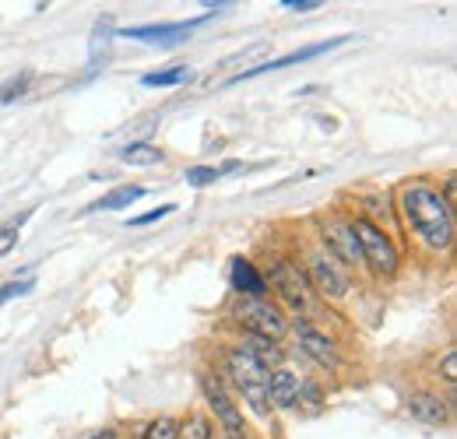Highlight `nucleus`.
Instances as JSON below:
<instances>
[{
    "mask_svg": "<svg viewBox=\"0 0 457 439\" xmlns=\"http://www.w3.org/2000/svg\"><path fill=\"white\" fill-rule=\"evenodd\" d=\"M176 439H212V422L201 418V415H194V418H187V422L176 429Z\"/></svg>",
    "mask_w": 457,
    "mask_h": 439,
    "instance_id": "20",
    "label": "nucleus"
},
{
    "mask_svg": "<svg viewBox=\"0 0 457 439\" xmlns=\"http://www.w3.org/2000/svg\"><path fill=\"white\" fill-rule=\"evenodd\" d=\"M145 197V186H116L110 194H103L88 211H120V208H130Z\"/></svg>",
    "mask_w": 457,
    "mask_h": 439,
    "instance_id": "15",
    "label": "nucleus"
},
{
    "mask_svg": "<svg viewBox=\"0 0 457 439\" xmlns=\"http://www.w3.org/2000/svg\"><path fill=\"white\" fill-rule=\"evenodd\" d=\"M222 176V169H208V165H197V169H187V183L190 186H208Z\"/></svg>",
    "mask_w": 457,
    "mask_h": 439,
    "instance_id": "22",
    "label": "nucleus"
},
{
    "mask_svg": "<svg viewBox=\"0 0 457 439\" xmlns=\"http://www.w3.org/2000/svg\"><path fill=\"white\" fill-rule=\"evenodd\" d=\"M204 18H190V21H162V25H134V29H123L120 36L123 39H137V43H148V46H176V43H187L190 29H197Z\"/></svg>",
    "mask_w": 457,
    "mask_h": 439,
    "instance_id": "11",
    "label": "nucleus"
},
{
    "mask_svg": "<svg viewBox=\"0 0 457 439\" xmlns=\"http://www.w3.org/2000/svg\"><path fill=\"white\" fill-rule=\"evenodd\" d=\"M306 281H310V288H313L317 295H324V299H345L348 288H352L348 271H345L335 257H328L324 250H317V253L306 257Z\"/></svg>",
    "mask_w": 457,
    "mask_h": 439,
    "instance_id": "6",
    "label": "nucleus"
},
{
    "mask_svg": "<svg viewBox=\"0 0 457 439\" xmlns=\"http://www.w3.org/2000/svg\"><path fill=\"white\" fill-rule=\"evenodd\" d=\"M352 232H355V243H359V261L373 271V275H398L401 268V253L398 246L391 243V236L370 219H352Z\"/></svg>",
    "mask_w": 457,
    "mask_h": 439,
    "instance_id": "2",
    "label": "nucleus"
},
{
    "mask_svg": "<svg viewBox=\"0 0 457 439\" xmlns=\"http://www.w3.org/2000/svg\"><path fill=\"white\" fill-rule=\"evenodd\" d=\"M236 320L246 327L250 337H268V341H278L288 330L282 306H275L271 299H239Z\"/></svg>",
    "mask_w": 457,
    "mask_h": 439,
    "instance_id": "5",
    "label": "nucleus"
},
{
    "mask_svg": "<svg viewBox=\"0 0 457 439\" xmlns=\"http://www.w3.org/2000/svg\"><path fill=\"white\" fill-rule=\"evenodd\" d=\"M176 211V204H162V208H155V211H148V215H137V219H130V225H152V221L166 219Z\"/></svg>",
    "mask_w": 457,
    "mask_h": 439,
    "instance_id": "25",
    "label": "nucleus"
},
{
    "mask_svg": "<svg viewBox=\"0 0 457 439\" xmlns=\"http://www.w3.org/2000/svg\"><path fill=\"white\" fill-rule=\"evenodd\" d=\"M264 281L278 292V299L286 302L288 310H295V313H310L313 310V288L306 281V271L295 261H286V257L275 261L271 271L264 275Z\"/></svg>",
    "mask_w": 457,
    "mask_h": 439,
    "instance_id": "4",
    "label": "nucleus"
},
{
    "mask_svg": "<svg viewBox=\"0 0 457 439\" xmlns=\"http://www.w3.org/2000/svg\"><path fill=\"white\" fill-rule=\"evenodd\" d=\"M226 366H228L232 384L239 386V393H243V401H246L257 415H268V369H264L243 344L228 348Z\"/></svg>",
    "mask_w": 457,
    "mask_h": 439,
    "instance_id": "3",
    "label": "nucleus"
},
{
    "mask_svg": "<svg viewBox=\"0 0 457 439\" xmlns=\"http://www.w3.org/2000/svg\"><path fill=\"white\" fill-rule=\"evenodd\" d=\"M454 366H457V352H447V355H444V362H440V373H444V380H447V384H454L457 380Z\"/></svg>",
    "mask_w": 457,
    "mask_h": 439,
    "instance_id": "26",
    "label": "nucleus"
},
{
    "mask_svg": "<svg viewBox=\"0 0 457 439\" xmlns=\"http://www.w3.org/2000/svg\"><path fill=\"white\" fill-rule=\"evenodd\" d=\"M96 439H116V433H103V436H96Z\"/></svg>",
    "mask_w": 457,
    "mask_h": 439,
    "instance_id": "28",
    "label": "nucleus"
},
{
    "mask_svg": "<svg viewBox=\"0 0 457 439\" xmlns=\"http://www.w3.org/2000/svg\"><path fill=\"white\" fill-rule=\"evenodd\" d=\"M120 162L123 165H162L166 162V155H162L155 145H148V141H134V145H127V148L120 152Z\"/></svg>",
    "mask_w": 457,
    "mask_h": 439,
    "instance_id": "18",
    "label": "nucleus"
},
{
    "mask_svg": "<svg viewBox=\"0 0 457 439\" xmlns=\"http://www.w3.org/2000/svg\"><path fill=\"white\" fill-rule=\"evenodd\" d=\"M201 390H204V401H208V408L215 411L219 426L226 429V436L243 439V433H246V426H243V411H239V404L226 393V386L219 384L215 377H201Z\"/></svg>",
    "mask_w": 457,
    "mask_h": 439,
    "instance_id": "10",
    "label": "nucleus"
},
{
    "mask_svg": "<svg viewBox=\"0 0 457 439\" xmlns=\"http://www.w3.org/2000/svg\"><path fill=\"white\" fill-rule=\"evenodd\" d=\"M228 281H232V292L239 299H268V281L257 271V264L236 257L232 261V271H228Z\"/></svg>",
    "mask_w": 457,
    "mask_h": 439,
    "instance_id": "12",
    "label": "nucleus"
},
{
    "mask_svg": "<svg viewBox=\"0 0 457 439\" xmlns=\"http://www.w3.org/2000/svg\"><path fill=\"white\" fill-rule=\"evenodd\" d=\"M299 393H303V380L286 369V366H278V369H271L268 373V404L271 408H292L295 401H299Z\"/></svg>",
    "mask_w": 457,
    "mask_h": 439,
    "instance_id": "14",
    "label": "nucleus"
},
{
    "mask_svg": "<svg viewBox=\"0 0 457 439\" xmlns=\"http://www.w3.org/2000/svg\"><path fill=\"white\" fill-rule=\"evenodd\" d=\"M176 429H179V422H176V418L159 415L155 422H148V429L141 433V439H176Z\"/></svg>",
    "mask_w": 457,
    "mask_h": 439,
    "instance_id": "21",
    "label": "nucleus"
},
{
    "mask_svg": "<svg viewBox=\"0 0 457 439\" xmlns=\"http://www.w3.org/2000/svg\"><path fill=\"white\" fill-rule=\"evenodd\" d=\"M320 243H324V253L335 257L342 268L362 264L359 261V243H355V232H352V219H345V215L320 219Z\"/></svg>",
    "mask_w": 457,
    "mask_h": 439,
    "instance_id": "7",
    "label": "nucleus"
},
{
    "mask_svg": "<svg viewBox=\"0 0 457 439\" xmlns=\"http://www.w3.org/2000/svg\"><path fill=\"white\" fill-rule=\"evenodd\" d=\"M292 334H295L303 355L313 359L320 369H338V366H342V352H338L335 337H328L324 330L313 327L310 320H295V324H292Z\"/></svg>",
    "mask_w": 457,
    "mask_h": 439,
    "instance_id": "8",
    "label": "nucleus"
},
{
    "mask_svg": "<svg viewBox=\"0 0 457 439\" xmlns=\"http://www.w3.org/2000/svg\"><path fill=\"white\" fill-rule=\"evenodd\" d=\"M18 246V225H4L0 228V257H7Z\"/></svg>",
    "mask_w": 457,
    "mask_h": 439,
    "instance_id": "24",
    "label": "nucleus"
},
{
    "mask_svg": "<svg viewBox=\"0 0 457 439\" xmlns=\"http://www.w3.org/2000/svg\"><path fill=\"white\" fill-rule=\"evenodd\" d=\"M408 415H411L415 422H422V426H447L451 408H447V401H444L440 393L419 390V393L408 397Z\"/></svg>",
    "mask_w": 457,
    "mask_h": 439,
    "instance_id": "13",
    "label": "nucleus"
},
{
    "mask_svg": "<svg viewBox=\"0 0 457 439\" xmlns=\"http://www.w3.org/2000/svg\"><path fill=\"white\" fill-rule=\"evenodd\" d=\"M190 78H194V70H190L187 63H176L170 70H152V74H145L141 85H145V88H176V85H187Z\"/></svg>",
    "mask_w": 457,
    "mask_h": 439,
    "instance_id": "17",
    "label": "nucleus"
},
{
    "mask_svg": "<svg viewBox=\"0 0 457 439\" xmlns=\"http://www.w3.org/2000/svg\"><path fill=\"white\" fill-rule=\"evenodd\" d=\"M29 81H32V74H29V70H21V74L7 78V81L0 85V106H7V103H14V99H21V95H25V88H29Z\"/></svg>",
    "mask_w": 457,
    "mask_h": 439,
    "instance_id": "19",
    "label": "nucleus"
},
{
    "mask_svg": "<svg viewBox=\"0 0 457 439\" xmlns=\"http://www.w3.org/2000/svg\"><path fill=\"white\" fill-rule=\"evenodd\" d=\"M32 288H36V281H32V277H21V281L4 285V288H0V306H4V302H11V299H18V295H29Z\"/></svg>",
    "mask_w": 457,
    "mask_h": 439,
    "instance_id": "23",
    "label": "nucleus"
},
{
    "mask_svg": "<svg viewBox=\"0 0 457 439\" xmlns=\"http://www.w3.org/2000/svg\"><path fill=\"white\" fill-rule=\"evenodd\" d=\"M243 348H246V352H250V355H253L268 373H271V369H278V366H282V359H286V355H282V348H278V341H268V337H250Z\"/></svg>",
    "mask_w": 457,
    "mask_h": 439,
    "instance_id": "16",
    "label": "nucleus"
},
{
    "mask_svg": "<svg viewBox=\"0 0 457 439\" xmlns=\"http://www.w3.org/2000/svg\"><path fill=\"white\" fill-rule=\"evenodd\" d=\"M282 7L303 14V11H317V7H320V0H282Z\"/></svg>",
    "mask_w": 457,
    "mask_h": 439,
    "instance_id": "27",
    "label": "nucleus"
},
{
    "mask_svg": "<svg viewBox=\"0 0 457 439\" xmlns=\"http://www.w3.org/2000/svg\"><path fill=\"white\" fill-rule=\"evenodd\" d=\"M401 219L426 250L447 253L454 246V211H451V201L436 186L408 183L401 190Z\"/></svg>",
    "mask_w": 457,
    "mask_h": 439,
    "instance_id": "1",
    "label": "nucleus"
},
{
    "mask_svg": "<svg viewBox=\"0 0 457 439\" xmlns=\"http://www.w3.org/2000/svg\"><path fill=\"white\" fill-rule=\"evenodd\" d=\"M348 39H352V36H338V39H324V43H317V46H303V50H292V54L278 56V60H264V63H257V67H250V70H239V74H232V78H228V85H239V81H250V78H261V74H271V70H286V67H295V63H306V60H313V56L331 54V50L345 46Z\"/></svg>",
    "mask_w": 457,
    "mask_h": 439,
    "instance_id": "9",
    "label": "nucleus"
}]
</instances>
